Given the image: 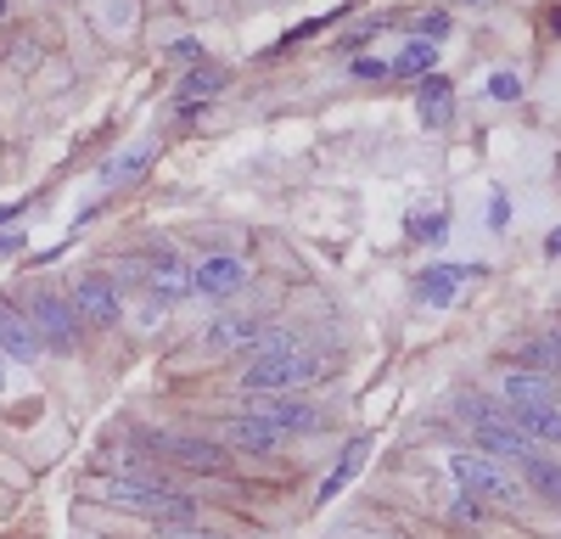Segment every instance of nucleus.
Returning a JSON list of instances; mask_svg holds the SVG:
<instances>
[{"instance_id": "obj_34", "label": "nucleus", "mask_w": 561, "mask_h": 539, "mask_svg": "<svg viewBox=\"0 0 561 539\" xmlns=\"http://www.w3.org/2000/svg\"><path fill=\"white\" fill-rule=\"evenodd\" d=\"M0 393H7V359H0Z\"/></svg>"}, {"instance_id": "obj_16", "label": "nucleus", "mask_w": 561, "mask_h": 539, "mask_svg": "<svg viewBox=\"0 0 561 539\" xmlns=\"http://www.w3.org/2000/svg\"><path fill=\"white\" fill-rule=\"evenodd\" d=\"M523 478V489H528V501H550V506H561V461L556 456H545V449H534V456H523L517 467H511Z\"/></svg>"}, {"instance_id": "obj_18", "label": "nucleus", "mask_w": 561, "mask_h": 539, "mask_svg": "<svg viewBox=\"0 0 561 539\" xmlns=\"http://www.w3.org/2000/svg\"><path fill=\"white\" fill-rule=\"evenodd\" d=\"M511 422L539 449H561V404H511Z\"/></svg>"}, {"instance_id": "obj_14", "label": "nucleus", "mask_w": 561, "mask_h": 539, "mask_svg": "<svg viewBox=\"0 0 561 539\" xmlns=\"http://www.w3.org/2000/svg\"><path fill=\"white\" fill-rule=\"evenodd\" d=\"M500 399L505 404H561V382L545 371H528V366H511L500 377Z\"/></svg>"}, {"instance_id": "obj_4", "label": "nucleus", "mask_w": 561, "mask_h": 539, "mask_svg": "<svg viewBox=\"0 0 561 539\" xmlns=\"http://www.w3.org/2000/svg\"><path fill=\"white\" fill-rule=\"evenodd\" d=\"M107 506H124V512H140L152 523H192V501L174 489H163L158 478H135V472H113L107 489H102Z\"/></svg>"}, {"instance_id": "obj_1", "label": "nucleus", "mask_w": 561, "mask_h": 539, "mask_svg": "<svg viewBox=\"0 0 561 539\" xmlns=\"http://www.w3.org/2000/svg\"><path fill=\"white\" fill-rule=\"evenodd\" d=\"M444 467H449L455 489H460V494H472V501H483L489 512H517V506H528L523 478L511 472L505 461L483 456V449H449Z\"/></svg>"}, {"instance_id": "obj_5", "label": "nucleus", "mask_w": 561, "mask_h": 539, "mask_svg": "<svg viewBox=\"0 0 561 539\" xmlns=\"http://www.w3.org/2000/svg\"><path fill=\"white\" fill-rule=\"evenodd\" d=\"M23 309H28V321H34L45 354H73L84 343V321H79V309H73V298L62 287H34L23 298Z\"/></svg>"}, {"instance_id": "obj_8", "label": "nucleus", "mask_w": 561, "mask_h": 539, "mask_svg": "<svg viewBox=\"0 0 561 539\" xmlns=\"http://www.w3.org/2000/svg\"><path fill=\"white\" fill-rule=\"evenodd\" d=\"M248 399H253V416L270 422L275 433H320L325 427V411L309 393H248Z\"/></svg>"}, {"instance_id": "obj_17", "label": "nucleus", "mask_w": 561, "mask_h": 539, "mask_svg": "<svg viewBox=\"0 0 561 539\" xmlns=\"http://www.w3.org/2000/svg\"><path fill=\"white\" fill-rule=\"evenodd\" d=\"M280 438H287V433H275V427L259 422V416H242V422L225 427V449H237V456H275Z\"/></svg>"}, {"instance_id": "obj_24", "label": "nucleus", "mask_w": 561, "mask_h": 539, "mask_svg": "<svg viewBox=\"0 0 561 539\" xmlns=\"http://www.w3.org/2000/svg\"><path fill=\"white\" fill-rule=\"evenodd\" d=\"M483 96H489V102H517V96H523V73H511V68L489 73V84H483Z\"/></svg>"}, {"instance_id": "obj_29", "label": "nucleus", "mask_w": 561, "mask_h": 539, "mask_svg": "<svg viewBox=\"0 0 561 539\" xmlns=\"http://www.w3.org/2000/svg\"><path fill=\"white\" fill-rule=\"evenodd\" d=\"M169 57H174V62H192V68H197V62H203V39H192V34H180V39L169 45Z\"/></svg>"}, {"instance_id": "obj_35", "label": "nucleus", "mask_w": 561, "mask_h": 539, "mask_svg": "<svg viewBox=\"0 0 561 539\" xmlns=\"http://www.w3.org/2000/svg\"><path fill=\"white\" fill-rule=\"evenodd\" d=\"M550 28H556V34H561V12H556V18H550Z\"/></svg>"}, {"instance_id": "obj_13", "label": "nucleus", "mask_w": 561, "mask_h": 539, "mask_svg": "<svg viewBox=\"0 0 561 539\" xmlns=\"http://www.w3.org/2000/svg\"><path fill=\"white\" fill-rule=\"evenodd\" d=\"M158 449L174 461V467H185V472H225V449L214 444V438H197V433H174V438H158Z\"/></svg>"}, {"instance_id": "obj_15", "label": "nucleus", "mask_w": 561, "mask_h": 539, "mask_svg": "<svg viewBox=\"0 0 561 539\" xmlns=\"http://www.w3.org/2000/svg\"><path fill=\"white\" fill-rule=\"evenodd\" d=\"M415 118L427 124V129H449L455 124V84L444 73L415 79Z\"/></svg>"}, {"instance_id": "obj_21", "label": "nucleus", "mask_w": 561, "mask_h": 539, "mask_svg": "<svg viewBox=\"0 0 561 539\" xmlns=\"http://www.w3.org/2000/svg\"><path fill=\"white\" fill-rule=\"evenodd\" d=\"M365 456H370V438L359 433V438H348V449H343V461L332 467V472H325V483H320V494H314V501L325 506V501H337V494L359 478V467H365Z\"/></svg>"}, {"instance_id": "obj_6", "label": "nucleus", "mask_w": 561, "mask_h": 539, "mask_svg": "<svg viewBox=\"0 0 561 539\" xmlns=\"http://www.w3.org/2000/svg\"><path fill=\"white\" fill-rule=\"evenodd\" d=\"M140 287H147L152 303L180 309L185 298H192V264H185L174 248H152V259L140 264Z\"/></svg>"}, {"instance_id": "obj_32", "label": "nucleus", "mask_w": 561, "mask_h": 539, "mask_svg": "<svg viewBox=\"0 0 561 539\" xmlns=\"http://www.w3.org/2000/svg\"><path fill=\"white\" fill-rule=\"evenodd\" d=\"M18 248H23V231H0V259L18 253Z\"/></svg>"}, {"instance_id": "obj_33", "label": "nucleus", "mask_w": 561, "mask_h": 539, "mask_svg": "<svg viewBox=\"0 0 561 539\" xmlns=\"http://www.w3.org/2000/svg\"><path fill=\"white\" fill-rule=\"evenodd\" d=\"M545 253H550V259H561V231H550V237H545Z\"/></svg>"}, {"instance_id": "obj_3", "label": "nucleus", "mask_w": 561, "mask_h": 539, "mask_svg": "<svg viewBox=\"0 0 561 539\" xmlns=\"http://www.w3.org/2000/svg\"><path fill=\"white\" fill-rule=\"evenodd\" d=\"M280 343H298V337L270 326V314H242V309L214 314L197 332V348H208V354H259V348H280Z\"/></svg>"}, {"instance_id": "obj_25", "label": "nucleus", "mask_w": 561, "mask_h": 539, "mask_svg": "<svg viewBox=\"0 0 561 539\" xmlns=\"http://www.w3.org/2000/svg\"><path fill=\"white\" fill-rule=\"evenodd\" d=\"M449 517H455V523H472V528H478V523H489V506H483V501H472V494H460V489H455V501H449Z\"/></svg>"}, {"instance_id": "obj_22", "label": "nucleus", "mask_w": 561, "mask_h": 539, "mask_svg": "<svg viewBox=\"0 0 561 539\" xmlns=\"http://www.w3.org/2000/svg\"><path fill=\"white\" fill-rule=\"evenodd\" d=\"M404 237L427 242V248H444L449 242V208H410L404 214Z\"/></svg>"}, {"instance_id": "obj_2", "label": "nucleus", "mask_w": 561, "mask_h": 539, "mask_svg": "<svg viewBox=\"0 0 561 539\" xmlns=\"http://www.w3.org/2000/svg\"><path fill=\"white\" fill-rule=\"evenodd\" d=\"M325 377V354L304 348V343H280V348H259L242 366V393H304L309 382Z\"/></svg>"}, {"instance_id": "obj_7", "label": "nucleus", "mask_w": 561, "mask_h": 539, "mask_svg": "<svg viewBox=\"0 0 561 539\" xmlns=\"http://www.w3.org/2000/svg\"><path fill=\"white\" fill-rule=\"evenodd\" d=\"M248 282H253V270H248L242 253H203V259L192 264V298L225 303V298H237Z\"/></svg>"}, {"instance_id": "obj_11", "label": "nucleus", "mask_w": 561, "mask_h": 539, "mask_svg": "<svg viewBox=\"0 0 561 539\" xmlns=\"http://www.w3.org/2000/svg\"><path fill=\"white\" fill-rule=\"evenodd\" d=\"M472 433V449H483V456H494V461H505V467H517L523 456H534V438L511 422V416H500V422H478V427H466Z\"/></svg>"}, {"instance_id": "obj_30", "label": "nucleus", "mask_w": 561, "mask_h": 539, "mask_svg": "<svg viewBox=\"0 0 561 539\" xmlns=\"http://www.w3.org/2000/svg\"><path fill=\"white\" fill-rule=\"evenodd\" d=\"M505 225H511V197L494 192V197H489V231H505Z\"/></svg>"}, {"instance_id": "obj_9", "label": "nucleus", "mask_w": 561, "mask_h": 539, "mask_svg": "<svg viewBox=\"0 0 561 539\" xmlns=\"http://www.w3.org/2000/svg\"><path fill=\"white\" fill-rule=\"evenodd\" d=\"M0 359H18V366H39L45 359V343H39V332H34V321H28V309H23V298H12V293H0Z\"/></svg>"}, {"instance_id": "obj_31", "label": "nucleus", "mask_w": 561, "mask_h": 539, "mask_svg": "<svg viewBox=\"0 0 561 539\" xmlns=\"http://www.w3.org/2000/svg\"><path fill=\"white\" fill-rule=\"evenodd\" d=\"M354 79H388V62L382 57H359L354 62Z\"/></svg>"}, {"instance_id": "obj_12", "label": "nucleus", "mask_w": 561, "mask_h": 539, "mask_svg": "<svg viewBox=\"0 0 561 539\" xmlns=\"http://www.w3.org/2000/svg\"><path fill=\"white\" fill-rule=\"evenodd\" d=\"M489 264H427L415 276V293H421V303H433V309H449L455 303V293L466 287V282H478Z\"/></svg>"}, {"instance_id": "obj_28", "label": "nucleus", "mask_w": 561, "mask_h": 539, "mask_svg": "<svg viewBox=\"0 0 561 539\" xmlns=\"http://www.w3.org/2000/svg\"><path fill=\"white\" fill-rule=\"evenodd\" d=\"M163 321H169V309H163V303H152V298H140V303H135V326H140V332H158Z\"/></svg>"}, {"instance_id": "obj_27", "label": "nucleus", "mask_w": 561, "mask_h": 539, "mask_svg": "<svg viewBox=\"0 0 561 539\" xmlns=\"http://www.w3.org/2000/svg\"><path fill=\"white\" fill-rule=\"evenodd\" d=\"M158 539H225V534L197 528V523H158Z\"/></svg>"}, {"instance_id": "obj_26", "label": "nucleus", "mask_w": 561, "mask_h": 539, "mask_svg": "<svg viewBox=\"0 0 561 539\" xmlns=\"http://www.w3.org/2000/svg\"><path fill=\"white\" fill-rule=\"evenodd\" d=\"M444 34H449V12H421L415 18V39H433L438 45Z\"/></svg>"}, {"instance_id": "obj_19", "label": "nucleus", "mask_w": 561, "mask_h": 539, "mask_svg": "<svg viewBox=\"0 0 561 539\" xmlns=\"http://www.w3.org/2000/svg\"><path fill=\"white\" fill-rule=\"evenodd\" d=\"M427 73H438V45L433 39H404L388 57V79H427Z\"/></svg>"}, {"instance_id": "obj_10", "label": "nucleus", "mask_w": 561, "mask_h": 539, "mask_svg": "<svg viewBox=\"0 0 561 539\" xmlns=\"http://www.w3.org/2000/svg\"><path fill=\"white\" fill-rule=\"evenodd\" d=\"M68 298H73V309H79L84 326H118V321H124V293H118L113 276H102V270L79 276V282L68 287Z\"/></svg>"}, {"instance_id": "obj_20", "label": "nucleus", "mask_w": 561, "mask_h": 539, "mask_svg": "<svg viewBox=\"0 0 561 539\" xmlns=\"http://www.w3.org/2000/svg\"><path fill=\"white\" fill-rule=\"evenodd\" d=\"M152 158H158V147H152V141L124 147V152H113V158L102 163V180H107V186H135V180H147Z\"/></svg>"}, {"instance_id": "obj_23", "label": "nucleus", "mask_w": 561, "mask_h": 539, "mask_svg": "<svg viewBox=\"0 0 561 539\" xmlns=\"http://www.w3.org/2000/svg\"><path fill=\"white\" fill-rule=\"evenodd\" d=\"M225 84H230V73H225V68H214V62H197L192 73L180 79V102H203V107H208V102L219 96Z\"/></svg>"}]
</instances>
